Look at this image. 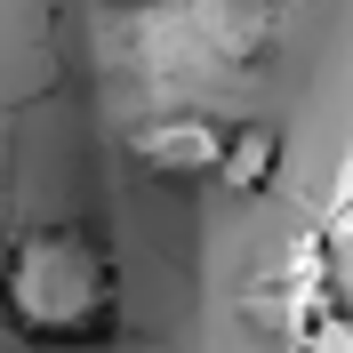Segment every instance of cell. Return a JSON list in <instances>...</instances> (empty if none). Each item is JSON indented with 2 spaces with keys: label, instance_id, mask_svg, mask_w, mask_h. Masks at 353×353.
<instances>
[{
  "label": "cell",
  "instance_id": "cell-3",
  "mask_svg": "<svg viewBox=\"0 0 353 353\" xmlns=\"http://www.w3.org/2000/svg\"><path fill=\"white\" fill-rule=\"evenodd\" d=\"M273 176H281V129H265V121H233L209 185H217V193H273Z\"/></svg>",
  "mask_w": 353,
  "mask_h": 353
},
{
  "label": "cell",
  "instance_id": "cell-2",
  "mask_svg": "<svg viewBox=\"0 0 353 353\" xmlns=\"http://www.w3.org/2000/svg\"><path fill=\"white\" fill-rule=\"evenodd\" d=\"M129 153L137 169L169 176V185H193V176H217V153H225V121L201 105H176V112H153L129 129Z\"/></svg>",
  "mask_w": 353,
  "mask_h": 353
},
{
  "label": "cell",
  "instance_id": "cell-5",
  "mask_svg": "<svg viewBox=\"0 0 353 353\" xmlns=\"http://www.w3.org/2000/svg\"><path fill=\"white\" fill-rule=\"evenodd\" d=\"M0 265H8V249H0Z\"/></svg>",
  "mask_w": 353,
  "mask_h": 353
},
{
  "label": "cell",
  "instance_id": "cell-1",
  "mask_svg": "<svg viewBox=\"0 0 353 353\" xmlns=\"http://www.w3.org/2000/svg\"><path fill=\"white\" fill-rule=\"evenodd\" d=\"M0 313L32 345H97L121 321V265L81 225H32L8 241Z\"/></svg>",
  "mask_w": 353,
  "mask_h": 353
},
{
  "label": "cell",
  "instance_id": "cell-4",
  "mask_svg": "<svg viewBox=\"0 0 353 353\" xmlns=\"http://www.w3.org/2000/svg\"><path fill=\"white\" fill-rule=\"evenodd\" d=\"M121 8H153V0H121Z\"/></svg>",
  "mask_w": 353,
  "mask_h": 353
}]
</instances>
